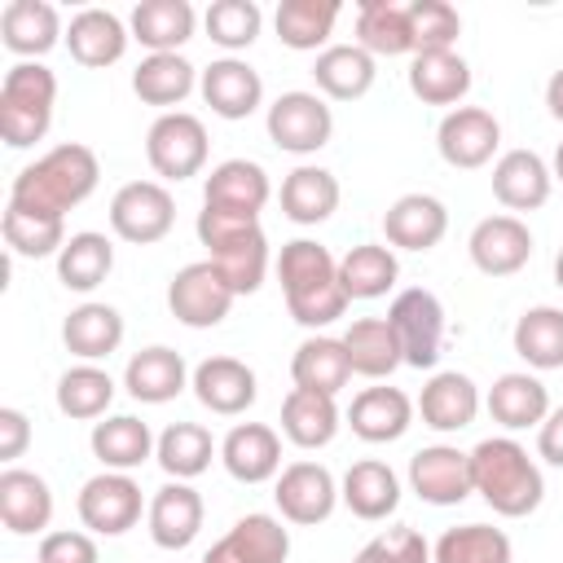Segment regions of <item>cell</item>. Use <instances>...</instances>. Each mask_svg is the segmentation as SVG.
Listing matches in <instances>:
<instances>
[{"instance_id": "cell-2", "label": "cell", "mask_w": 563, "mask_h": 563, "mask_svg": "<svg viewBox=\"0 0 563 563\" xmlns=\"http://www.w3.org/2000/svg\"><path fill=\"white\" fill-rule=\"evenodd\" d=\"M277 282H282V295H286V312L303 330L334 325L352 303L339 286V260L330 255V246H321L312 238H295V242L282 246Z\"/></svg>"}, {"instance_id": "cell-47", "label": "cell", "mask_w": 563, "mask_h": 563, "mask_svg": "<svg viewBox=\"0 0 563 563\" xmlns=\"http://www.w3.org/2000/svg\"><path fill=\"white\" fill-rule=\"evenodd\" d=\"M220 453V444L211 440V431L202 422H172L163 435H158V449H154V462L167 471V479H198L211 457Z\"/></svg>"}, {"instance_id": "cell-11", "label": "cell", "mask_w": 563, "mask_h": 563, "mask_svg": "<svg viewBox=\"0 0 563 563\" xmlns=\"http://www.w3.org/2000/svg\"><path fill=\"white\" fill-rule=\"evenodd\" d=\"M233 299H238V295H233L229 282L216 273L211 260H194V264H185V268L167 282V308H172V317H176L180 325H189V330H211V325H220V321L229 317Z\"/></svg>"}, {"instance_id": "cell-28", "label": "cell", "mask_w": 563, "mask_h": 563, "mask_svg": "<svg viewBox=\"0 0 563 563\" xmlns=\"http://www.w3.org/2000/svg\"><path fill=\"white\" fill-rule=\"evenodd\" d=\"M0 40L13 57L35 62V57H44L48 48H57L66 40L62 13L48 0H9L4 13H0Z\"/></svg>"}, {"instance_id": "cell-8", "label": "cell", "mask_w": 563, "mask_h": 563, "mask_svg": "<svg viewBox=\"0 0 563 563\" xmlns=\"http://www.w3.org/2000/svg\"><path fill=\"white\" fill-rule=\"evenodd\" d=\"M176 224V198L163 180H128L110 198V229L132 246H154Z\"/></svg>"}, {"instance_id": "cell-46", "label": "cell", "mask_w": 563, "mask_h": 563, "mask_svg": "<svg viewBox=\"0 0 563 563\" xmlns=\"http://www.w3.org/2000/svg\"><path fill=\"white\" fill-rule=\"evenodd\" d=\"M510 343L528 361V369H563V308L554 303L523 308Z\"/></svg>"}, {"instance_id": "cell-29", "label": "cell", "mask_w": 563, "mask_h": 563, "mask_svg": "<svg viewBox=\"0 0 563 563\" xmlns=\"http://www.w3.org/2000/svg\"><path fill=\"white\" fill-rule=\"evenodd\" d=\"M339 501H343L356 519L378 523V519L396 515V506H400V475H396L387 462H378V457H361V462H352V466L343 471V479H339Z\"/></svg>"}, {"instance_id": "cell-40", "label": "cell", "mask_w": 563, "mask_h": 563, "mask_svg": "<svg viewBox=\"0 0 563 563\" xmlns=\"http://www.w3.org/2000/svg\"><path fill=\"white\" fill-rule=\"evenodd\" d=\"M198 66L185 57V53H150L141 57V66L132 70V92L145 101V106H158L163 114L172 106H180L194 88H198Z\"/></svg>"}, {"instance_id": "cell-23", "label": "cell", "mask_w": 563, "mask_h": 563, "mask_svg": "<svg viewBox=\"0 0 563 563\" xmlns=\"http://www.w3.org/2000/svg\"><path fill=\"white\" fill-rule=\"evenodd\" d=\"M383 233L391 251H431L449 233V211L435 194H400L383 211Z\"/></svg>"}, {"instance_id": "cell-30", "label": "cell", "mask_w": 563, "mask_h": 563, "mask_svg": "<svg viewBox=\"0 0 563 563\" xmlns=\"http://www.w3.org/2000/svg\"><path fill=\"white\" fill-rule=\"evenodd\" d=\"M488 413L497 427L506 431H528V427H541L545 413H550V391L537 374L528 369H510V374H497L488 396H484Z\"/></svg>"}, {"instance_id": "cell-22", "label": "cell", "mask_w": 563, "mask_h": 563, "mask_svg": "<svg viewBox=\"0 0 563 563\" xmlns=\"http://www.w3.org/2000/svg\"><path fill=\"white\" fill-rule=\"evenodd\" d=\"M554 172L537 150H506L493 163V198L506 211H537L550 202Z\"/></svg>"}, {"instance_id": "cell-49", "label": "cell", "mask_w": 563, "mask_h": 563, "mask_svg": "<svg viewBox=\"0 0 563 563\" xmlns=\"http://www.w3.org/2000/svg\"><path fill=\"white\" fill-rule=\"evenodd\" d=\"M510 559H515V545L493 523L444 528L440 541L431 545V563H510Z\"/></svg>"}, {"instance_id": "cell-9", "label": "cell", "mask_w": 563, "mask_h": 563, "mask_svg": "<svg viewBox=\"0 0 563 563\" xmlns=\"http://www.w3.org/2000/svg\"><path fill=\"white\" fill-rule=\"evenodd\" d=\"M387 321H391V330H396V339H400L405 365L431 369V365L440 361L449 321H444V303L435 299V290H427V286L400 290V295L391 299V308H387Z\"/></svg>"}, {"instance_id": "cell-44", "label": "cell", "mask_w": 563, "mask_h": 563, "mask_svg": "<svg viewBox=\"0 0 563 563\" xmlns=\"http://www.w3.org/2000/svg\"><path fill=\"white\" fill-rule=\"evenodd\" d=\"M110 268H114V246L106 233H92V229L70 233L66 246L57 251V282L75 295H92L110 277Z\"/></svg>"}, {"instance_id": "cell-59", "label": "cell", "mask_w": 563, "mask_h": 563, "mask_svg": "<svg viewBox=\"0 0 563 563\" xmlns=\"http://www.w3.org/2000/svg\"><path fill=\"white\" fill-rule=\"evenodd\" d=\"M554 282H559V290H563V246H559V255H554Z\"/></svg>"}, {"instance_id": "cell-36", "label": "cell", "mask_w": 563, "mask_h": 563, "mask_svg": "<svg viewBox=\"0 0 563 563\" xmlns=\"http://www.w3.org/2000/svg\"><path fill=\"white\" fill-rule=\"evenodd\" d=\"M62 343H66L70 356H79L88 365L106 361L123 343V317H119V308L114 303H97V299L70 308L66 321H62Z\"/></svg>"}, {"instance_id": "cell-13", "label": "cell", "mask_w": 563, "mask_h": 563, "mask_svg": "<svg viewBox=\"0 0 563 563\" xmlns=\"http://www.w3.org/2000/svg\"><path fill=\"white\" fill-rule=\"evenodd\" d=\"M501 145V123L493 110L484 106H457L440 119L435 128V150L449 167L457 172H475V167H488L493 154Z\"/></svg>"}, {"instance_id": "cell-57", "label": "cell", "mask_w": 563, "mask_h": 563, "mask_svg": "<svg viewBox=\"0 0 563 563\" xmlns=\"http://www.w3.org/2000/svg\"><path fill=\"white\" fill-rule=\"evenodd\" d=\"M545 110H550V119H559L563 123V66L550 75V84H545Z\"/></svg>"}, {"instance_id": "cell-24", "label": "cell", "mask_w": 563, "mask_h": 563, "mask_svg": "<svg viewBox=\"0 0 563 563\" xmlns=\"http://www.w3.org/2000/svg\"><path fill=\"white\" fill-rule=\"evenodd\" d=\"M418 405L400 387H361L347 405V427L365 444H391L413 427Z\"/></svg>"}, {"instance_id": "cell-54", "label": "cell", "mask_w": 563, "mask_h": 563, "mask_svg": "<svg viewBox=\"0 0 563 563\" xmlns=\"http://www.w3.org/2000/svg\"><path fill=\"white\" fill-rule=\"evenodd\" d=\"M40 563H97V541H92V532H79V528L44 532Z\"/></svg>"}, {"instance_id": "cell-50", "label": "cell", "mask_w": 563, "mask_h": 563, "mask_svg": "<svg viewBox=\"0 0 563 563\" xmlns=\"http://www.w3.org/2000/svg\"><path fill=\"white\" fill-rule=\"evenodd\" d=\"M4 246L22 260H48L66 246V220L57 216H40V211H18V207H4Z\"/></svg>"}, {"instance_id": "cell-43", "label": "cell", "mask_w": 563, "mask_h": 563, "mask_svg": "<svg viewBox=\"0 0 563 563\" xmlns=\"http://www.w3.org/2000/svg\"><path fill=\"white\" fill-rule=\"evenodd\" d=\"M339 0H282L273 13L277 40L295 53H321L330 48L334 22H339Z\"/></svg>"}, {"instance_id": "cell-61", "label": "cell", "mask_w": 563, "mask_h": 563, "mask_svg": "<svg viewBox=\"0 0 563 563\" xmlns=\"http://www.w3.org/2000/svg\"><path fill=\"white\" fill-rule=\"evenodd\" d=\"M35 563H40V559H35Z\"/></svg>"}, {"instance_id": "cell-21", "label": "cell", "mask_w": 563, "mask_h": 563, "mask_svg": "<svg viewBox=\"0 0 563 563\" xmlns=\"http://www.w3.org/2000/svg\"><path fill=\"white\" fill-rule=\"evenodd\" d=\"M220 462L238 484H268L282 475V435L268 422H238L220 440Z\"/></svg>"}, {"instance_id": "cell-3", "label": "cell", "mask_w": 563, "mask_h": 563, "mask_svg": "<svg viewBox=\"0 0 563 563\" xmlns=\"http://www.w3.org/2000/svg\"><path fill=\"white\" fill-rule=\"evenodd\" d=\"M471 484L501 519H523L545 497V475L515 435H488L471 449Z\"/></svg>"}, {"instance_id": "cell-51", "label": "cell", "mask_w": 563, "mask_h": 563, "mask_svg": "<svg viewBox=\"0 0 563 563\" xmlns=\"http://www.w3.org/2000/svg\"><path fill=\"white\" fill-rule=\"evenodd\" d=\"M202 26H207V40L220 44L233 57V53H242L260 40L264 9L255 0H211L207 13H202Z\"/></svg>"}, {"instance_id": "cell-35", "label": "cell", "mask_w": 563, "mask_h": 563, "mask_svg": "<svg viewBox=\"0 0 563 563\" xmlns=\"http://www.w3.org/2000/svg\"><path fill=\"white\" fill-rule=\"evenodd\" d=\"M339 198H343L339 176L317 163H299L282 180V216L290 224H325L339 211Z\"/></svg>"}, {"instance_id": "cell-26", "label": "cell", "mask_w": 563, "mask_h": 563, "mask_svg": "<svg viewBox=\"0 0 563 563\" xmlns=\"http://www.w3.org/2000/svg\"><path fill=\"white\" fill-rule=\"evenodd\" d=\"M128 44H132V31L110 9H79L70 18V26H66V48L88 70H106V66L123 62Z\"/></svg>"}, {"instance_id": "cell-12", "label": "cell", "mask_w": 563, "mask_h": 563, "mask_svg": "<svg viewBox=\"0 0 563 563\" xmlns=\"http://www.w3.org/2000/svg\"><path fill=\"white\" fill-rule=\"evenodd\" d=\"M273 501H277V510H282L286 523L317 528L339 506V479L330 475V466H321L312 457H299V462L282 466L277 488H273Z\"/></svg>"}, {"instance_id": "cell-16", "label": "cell", "mask_w": 563, "mask_h": 563, "mask_svg": "<svg viewBox=\"0 0 563 563\" xmlns=\"http://www.w3.org/2000/svg\"><path fill=\"white\" fill-rule=\"evenodd\" d=\"M290 559V528L277 515L251 510L242 515L207 554L202 563H286Z\"/></svg>"}, {"instance_id": "cell-39", "label": "cell", "mask_w": 563, "mask_h": 563, "mask_svg": "<svg viewBox=\"0 0 563 563\" xmlns=\"http://www.w3.org/2000/svg\"><path fill=\"white\" fill-rule=\"evenodd\" d=\"M374 75H378V62L361 44H330L312 62L317 92L330 97V101H356V97H365L374 88Z\"/></svg>"}, {"instance_id": "cell-15", "label": "cell", "mask_w": 563, "mask_h": 563, "mask_svg": "<svg viewBox=\"0 0 563 563\" xmlns=\"http://www.w3.org/2000/svg\"><path fill=\"white\" fill-rule=\"evenodd\" d=\"M471 264L484 277H515L532 260V229L519 216H484L466 238Z\"/></svg>"}, {"instance_id": "cell-42", "label": "cell", "mask_w": 563, "mask_h": 563, "mask_svg": "<svg viewBox=\"0 0 563 563\" xmlns=\"http://www.w3.org/2000/svg\"><path fill=\"white\" fill-rule=\"evenodd\" d=\"M290 378H295V387H308V391H321V396H339L352 383V365H347L343 339L308 334L290 356Z\"/></svg>"}, {"instance_id": "cell-25", "label": "cell", "mask_w": 563, "mask_h": 563, "mask_svg": "<svg viewBox=\"0 0 563 563\" xmlns=\"http://www.w3.org/2000/svg\"><path fill=\"white\" fill-rule=\"evenodd\" d=\"M194 369L185 365V356L167 343H154V347H141L128 365H123V387L132 400L141 405H167L176 400L185 387H189Z\"/></svg>"}, {"instance_id": "cell-4", "label": "cell", "mask_w": 563, "mask_h": 563, "mask_svg": "<svg viewBox=\"0 0 563 563\" xmlns=\"http://www.w3.org/2000/svg\"><path fill=\"white\" fill-rule=\"evenodd\" d=\"M198 242L207 246V260L216 264V273L229 282L233 295H255L268 277V238L260 229V216H242V211H224V207H207L194 220Z\"/></svg>"}, {"instance_id": "cell-58", "label": "cell", "mask_w": 563, "mask_h": 563, "mask_svg": "<svg viewBox=\"0 0 563 563\" xmlns=\"http://www.w3.org/2000/svg\"><path fill=\"white\" fill-rule=\"evenodd\" d=\"M550 172H554V180H563V141H559V150H554V167H550Z\"/></svg>"}, {"instance_id": "cell-56", "label": "cell", "mask_w": 563, "mask_h": 563, "mask_svg": "<svg viewBox=\"0 0 563 563\" xmlns=\"http://www.w3.org/2000/svg\"><path fill=\"white\" fill-rule=\"evenodd\" d=\"M537 457H545L550 466H563V405H554L537 427Z\"/></svg>"}, {"instance_id": "cell-60", "label": "cell", "mask_w": 563, "mask_h": 563, "mask_svg": "<svg viewBox=\"0 0 563 563\" xmlns=\"http://www.w3.org/2000/svg\"><path fill=\"white\" fill-rule=\"evenodd\" d=\"M352 563H374V559H369L365 550H356V554H352Z\"/></svg>"}, {"instance_id": "cell-34", "label": "cell", "mask_w": 563, "mask_h": 563, "mask_svg": "<svg viewBox=\"0 0 563 563\" xmlns=\"http://www.w3.org/2000/svg\"><path fill=\"white\" fill-rule=\"evenodd\" d=\"M409 92L422 106H449L457 110L462 97L471 92V66L457 48L444 53H413L409 57Z\"/></svg>"}, {"instance_id": "cell-55", "label": "cell", "mask_w": 563, "mask_h": 563, "mask_svg": "<svg viewBox=\"0 0 563 563\" xmlns=\"http://www.w3.org/2000/svg\"><path fill=\"white\" fill-rule=\"evenodd\" d=\"M26 444H31V422H26V413L13 409V405H4V409H0V462L13 466V462L26 453Z\"/></svg>"}, {"instance_id": "cell-27", "label": "cell", "mask_w": 563, "mask_h": 563, "mask_svg": "<svg viewBox=\"0 0 563 563\" xmlns=\"http://www.w3.org/2000/svg\"><path fill=\"white\" fill-rule=\"evenodd\" d=\"M0 523L13 537H35L53 523V488L44 475L4 466L0 471Z\"/></svg>"}, {"instance_id": "cell-19", "label": "cell", "mask_w": 563, "mask_h": 563, "mask_svg": "<svg viewBox=\"0 0 563 563\" xmlns=\"http://www.w3.org/2000/svg\"><path fill=\"white\" fill-rule=\"evenodd\" d=\"M198 92L202 101L211 106V114L238 123V119H251L260 106H264V79L251 62L242 57H220L211 62L202 75H198Z\"/></svg>"}, {"instance_id": "cell-32", "label": "cell", "mask_w": 563, "mask_h": 563, "mask_svg": "<svg viewBox=\"0 0 563 563\" xmlns=\"http://www.w3.org/2000/svg\"><path fill=\"white\" fill-rule=\"evenodd\" d=\"M268 198H273L268 172H264L260 163H251V158H224V163H216L211 176L202 180V202H207V207L260 216Z\"/></svg>"}, {"instance_id": "cell-45", "label": "cell", "mask_w": 563, "mask_h": 563, "mask_svg": "<svg viewBox=\"0 0 563 563\" xmlns=\"http://www.w3.org/2000/svg\"><path fill=\"white\" fill-rule=\"evenodd\" d=\"M400 277V260L383 242H361L339 260V286L347 299H383Z\"/></svg>"}, {"instance_id": "cell-31", "label": "cell", "mask_w": 563, "mask_h": 563, "mask_svg": "<svg viewBox=\"0 0 563 563\" xmlns=\"http://www.w3.org/2000/svg\"><path fill=\"white\" fill-rule=\"evenodd\" d=\"M128 31L150 53H180L198 31V13L189 0H141L128 13Z\"/></svg>"}, {"instance_id": "cell-20", "label": "cell", "mask_w": 563, "mask_h": 563, "mask_svg": "<svg viewBox=\"0 0 563 563\" xmlns=\"http://www.w3.org/2000/svg\"><path fill=\"white\" fill-rule=\"evenodd\" d=\"M145 519H150V541H154L158 550H185V545H194V537L202 532L207 506H202V497H198L194 484L167 479V484L150 497Z\"/></svg>"}, {"instance_id": "cell-33", "label": "cell", "mask_w": 563, "mask_h": 563, "mask_svg": "<svg viewBox=\"0 0 563 563\" xmlns=\"http://www.w3.org/2000/svg\"><path fill=\"white\" fill-rule=\"evenodd\" d=\"M88 444H92V457H97L106 471H128V475H132L141 462L154 457L158 435H154L150 422H141L136 413H110V418L92 422Z\"/></svg>"}, {"instance_id": "cell-52", "label": "cell", "mask_w": 563, "mask_h": 563, "mask_svg": "<svg viewBox=\"0 0 563 563\" xmlns=\"http://www.w3.org/2000/svg\"><path fill=\"white\" fill-rule=\"evenodd\" d=\"M413 53H444L462 35V13L449 0H409Z\"/></svg>"}, {"instance_id": "cell-48", "label": "cell", "mask_w": 563, "mask_h": 563, "mask_svg": "<svg viewBox=\"0 0 563 563\" xmlns=\"http://www.w3.org/2000/svg\"><path fill=\"white\" fill-rule=\"evenodd\" d=\"M114 405V378L101 369V365H70L62 378H57V409L75 422H92V418H106Z\"/></svg>"}, {"instance_id": "cell-18", "label": "cell", "mask_w": 563, "mask_h": 563, "mask_svg": "<svg viewBox=\"0 0 563 563\" xmlns=\"http://www.w3.org/2000/svg\"><path fill=\"white\" fill-rule=\"evenodd\" d=\"M413 405H418V413H422V427L449 435V431H466V427L479 418L484 396H479V387H475L471 374H462V369H440V374H431V378L422 383V391H418Z\"/></svg>"}, {"instance_id": "cell-41", "label": "cell", "mask_w": 563, "mask_h": 563, "mask_svg": "<svg viewBox=\"0 0 563 563\" xmlns=\"http://www.w3.org/2000/svg\"><path fill=\"white\" fill-rule=\"evenodd\" d=\"M356 44L369 57H413L409 4L400 0H361L356 4Z\"/></svg>"}, {"instance_id": "cell-38", "label": "cell", "mask_w": 563, "mask_h": 563, "mask_svg": "<svg viewBox=\"0 0 563 563\" xmlns=\"http://www.w3.org/2000/svg\"><path fill=\"white\" fill-rule=\"evenodd\" d=\"M343 427V413L334 405V396L308 391V387H290L282 400V435L295 449H325Z\"/></svg>"}, {"instance_id": "cell-10", "label": "cell", "mask_w": 563, "mask_h": 563, "mask_svg": "<svg viewBox=\"0 0 563 563\" xmlns=\"http://www.w3.org/2000/svg\"><path fill=\"white\" fill-rule=\"evenodd\" d=\"M75 510L92 537H123L128 528L141 523V510H150V506L141 497V484L128 471H101V475L84 479Z\"/></svg>"}, {"instance_id": "cell-7", "label": "cell", "mask_w": 563, "mask_h": 563, "mask_svg": "<svg viewBox=\"0 0 563 563\" xmlns=\"http://www.w3.org/2000/svg\"><path fill=\"white\" fill-rule=\"evenodd\" d=\"M264 128H268V141L282 150V154H317L330 145L334 136V110L325 106L321 92H308V88H290L282 92L268 114H264Z\"/></svg>"}, {"instance_id": "cell-5", "label": "cell", "mask_w": 563, "mask_h": 563, "mask_svg": "<svg viewBox=\"0 0 563 563\" xmlns=\"http://www.w3.org/2000/svg\"><path fill=\"white\" fill-rule=\"evenodd\" d=\"M57 106V75L44 62H13L0 79V136L9 150H31L48 136Z\"/></svg>"}, {"instance_id": "cell-1", "label": "cell", "mask_w": 563, "mask_h": 563, "mask_svg": "<svg viewBox=\"0 0 563 563\" xmlns=\"http://www.w3.org/2000/svg\"><path fill=\"white\" fill-rule=\"evenodd\" d=\"M97 180H101L97 154H92L88 145H79V141H66V145L44 150L35 163H26V167L13 176V185H9V207L66 220L70 207H79V202L92 198Z\"/></svg>"}, {"instance_id": "cell-17", "label": "cell", "mask_w": 563, "mask_h": 563, "mask_svg": "<svg viewBox=\"0 0 563 563\" xmlns=\"http://www.w3.org/2000/svg\"><path fill=\"white\" fill-rule=\"evenodd\" d=\"M194 396L202 409L220 413V418H238L255 405L260 396V383H255V369L238 356H207L194 365V378H189Z\"/></svg>"}, {"instance_id": "cell-6", "label": "cell", "mask_w": 563, "mask_h": 563, "mask_svg": "<svg viewBox=\"0 0 563 563\" xmlns=\"http://www.w3.org/2000/svg\"><path fill=\"white\" fill-rule=\"evenodd\" d=\"M211 141H207V123L189 110H167L150 123L145 132V158L154 167L158 180H189L207 167Z\"/></svg>"}, {"instance_id": "cell-14", "label": "cell", "mask_w": 563, "mask_h": 563, "mask_svg": "<svg viewBox=\"0 0 563 563\" xmlns=\"http://www.w3.org/2000/svg\"><path fill=\"white\" fill-rule=\"evenodd\" d=\"M409 488L427 506H462L475 484H471V453L457 444H427L409 457Z\"/></svg>"}, {"instance_id": "cell-37", "label": "cell", "mask_w": 563, "mask_h": 563, "mask_svg": "<svg viewBox=\"0 0 563 563\" xmlns=\"http://www.w3.org/2000/svg\"><path fill=\"white\" fill-rule=\"evenodd\" d=\"M339 339H343V352H347L352 374H361V378H391L405 365L400 339H396V330H391L387 317H361Z\"/></svg>"}, {"instance_id": "cell-53", "label": "cell", "mask_w": 563, "mask_h": 563, "mask_svg": "<svg viewBox=\"0 0 563 563\" xmlns=\"http://www.w3.org/2000/svg\"><path fill=\"white\" fill-rule=\"evenodd\" d=\"M361 550H365L374 563H431L427 537H422L418 528H409V523H396V528L378 532V537L365 541Z\"/></svg>"}]
</instances>
